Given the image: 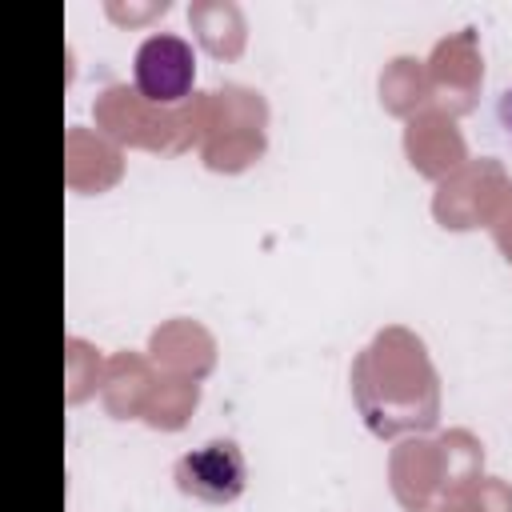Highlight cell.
I'll return each mask as SVG.
<instances>
[{"mask_svg": "<svg viewBox=\"0 0 512 512\" xmlns=\"http://www.w3.org/2000/svg\"><path fill=\"white\" fill-rule=\"evenodd\" d=\"M136 92L152 104H176L192 92V80H196V56H192V44L184 36H148L140 48H136Z\"/></svg>", "mask_w": 512, "mask_h": 512, "instance_id": "1", "label": "cell"}, {"mask_svg": "<svg viewBox=\"0 0 512 512\" xmlns=\"http://www.w3.org/2000/svg\"><path fill=\"white\" fill-rule=\"evenodd\" d=\"M244 456L232 440H212L176 464V484L180 492L204 500V504H232L244 492Z\"/></svg>", "mask_w": 512, "mask_h": 512, "instance_id": "2", "label": "cell"}, {"mask_svg": "<svg viewBox=\"0 0 512 512\" xmlns=\"http://www.w3.org/2000/svg\"><path fill=\"white\" fill-rule=\"evenodd\" d=\"M504 116H508V128H512V92H508V100H504Z\"/></svg>", "mask_w": 512, "mask_h": 512, "instance_id": "3", "label": "cell"}]
</instances>
